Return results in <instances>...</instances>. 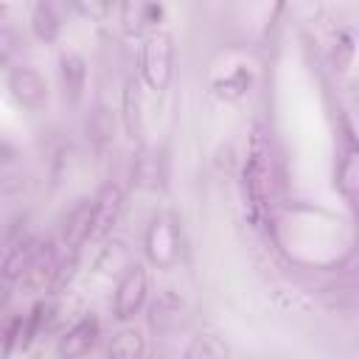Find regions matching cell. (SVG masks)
I'll return each instance as SVG.
<instances>
[{
	"instance_id": "obj_1",
	"label": "cell",
	"mask_w": 359,
	"mask_h": 359,
	"mask_svg": "<svg viewBox=\"0 0 359 359\" xmlns=\"http://www.w3.org/2000/svg\"><path fill=\"white\" fill-rule=\"evenodd\" d=\"M241 194L250 224L255 230L266 227L272 219V160H269V143L258 126L252 129L247 160L241 168Z\"/></svg>"
},
{
	"instance_id": "obj_2",
	"label": "cell",
	"mask_w": 359,
	"mask_h": 359,
	"mask_svg": "<svg viewBox=\"0 0 359 359\" xmlns=\"http://www.w3.org/2000/svg\"><path fill=\"white\" fill-rule=\"evenodd\" d=\"M174 76V36L168 31H151L137 48V79L146 90L163 93Z\"/></svg>"
},
{
	"instance_id": "obj_3",
	"label": "cell",
	"mask_w": 359,
	"mask_h": 359,
	"mask_svg": "<svg viewBox=\"0 0 359 359\" xmlns=\"http://www.w3.org/2000/svg\"><path fill=\"white\" fill-rule=\"evenodd\" d=\"M149 297V269L135 261L123 266V275L115 283V294H112V317L118 323H129L135 320V314L146 306Z\"/></svg>"
},
{
	"instance_id": "obj_4",
	"label": "cell",
	"mask_w": 359,
	"mask_h": 359,
	"mask_svg": "<svg viewBox=\"0 0 359 359\" xmlns=\"http://www.w3.org/2000/svg\"><path fill=\"white\" fill-rule=\"evenodd\" d=\"M143 252L151 266L157 269H174L180 261V233L171 216H154L143 236Z\"/></svg>"
},
{
	"instance_id": "obj_5",
	"label": "cell",
	"mask_w": 359,
	"mask_h": 359,
	"mask_svg": "<svg viewBox=\"0 0 359 359\" xmlns=\"http://www.w3.org/2000/svg\"><path fill=\"white\" fill-rule=\"evenodd\" d=\"M6 90L25 112H42L48 107V81L28 65H14L6 73Z\"/></svg>"
},
{
	"instance_id": "obj_6",
	"label": "cell",
	"mask_w": 359,
	"mask_h": 359,
	"mask_svg": "<svg viewBox=\"0 0 359 359\" xmlns=\"http://www.w3.org/2000/svg\"><path fill=\"white\" fill-rule=\"evenodd\" d=\"M123 210V188L118 182H104L93 196V241H101L112 233Z\"/></svg>"
},
{
	"instance_id": "obj_7",
	"label": "cell",
	"mask_w": 359,
	"mask_h": 359,
	"mask_svg": "<svg viewBox=\"0 0 359 359\" xmlns=\"http://www.w3.org/2000/svg\"><path fill=\"white\" fill-rule=\"evenodd\" d=\"M73 0H36L31 8V31L39 42H56L67 25Z\"/></svg>"
},
{
	"instance_id": "obj_8",
	"label": "cell",
	"mask_w": 359,
	"mask_h": 359,
	"mask_svg": "<svg viewBox=\"0 0 359 359\" xmlns=\"http://www.w3.org/2000/svg\"><path fill=\"white\" fill-rule=\"evenodd\" d=\"M98 337H101V323L95 314H84L81 320H76L56 342V353L62 359H79V356H87L95 351L98 345Z\"/></svg>"
},
{
	"instance_id": "obj_9",
	"label": "cell",
	"mask_w": 359,
	"mask_h": 359,
	"mask_svg": "<svg viewBox=\"0 0 359 359\" xmlns=\"http://www.w3.org/2000/svg\"><path fill=\"white\" fill-rule=\"evenodd\" d=\"M163 3L160 0H121V22L129 36H146L160 31L163 22Z\"/></svg>"
},
{
	"instance_id": "obj_10",
	"label": "cell",
	"mask_w": 359,
	"mask_h": 359,
	"mask_svg": "<svg viewBox=\"0 0 359 359\" xmlns=\"http://www.w3.org/2000/svg\"><path fill=\"white\" fill-rule=\"evenodd\" d=\"M56 73H59V87H62V98L65 104H79L84 90H87V62L81 53L76 50H62L59 62H56Z\"/></svg>"
},
{
	"instance_id": "obj_11",
	"label": "cell",
	"mask_w": 359,
	"mask_h": 359,
	"mask_svg": "<svg viewBox=\"0 0 359 359\" xmlns=\"http://www.w3.org/2000/svg\"><path fill=\"white\" fill-rule=\"evenodd\" d=\"M62 238L70 252H79L87 241H93V199H81L73 205V210H67Z\"/></svg>"
},
{
	"instance_id": "obj_12",
	"label": "cell",
	"mask_w": 359,
	"mask_h": 359,
	"mask_svg": "<svg viewBox=\"0 0 359 359\" xmlns=\"http://www.w3.org/2000/svg\"><path fill=\"white\" fill-rule=\"evenodd\" d=\"M121 121H123V129L132 140H140L143 137V81L129 76L123 81V93H121Z\"/></svg>"
},
{
	"instance_id": "obj_13",
	"label": "cell",
	"mask_w": 359,
	"mask_h": 359,
	"mask_svg": "<svg viewBox=\"0 0 359 359\" xmlns=\"http://www.w3.org/2000/svg\"><path fill=\"white\" fill-rule=\"evenodd\" d=\"M39 250H42V238H20L17 244H11L3 261V283H20Z\"/></svg>"
},
{
	"instance_id": "obj_14",
	"label": "cell",
	"mask_w": 359,
	"mask_h": 359,
	"mask_svg": "<svg viewBox=\"0 0 359 359\" xmlns=\"http://www.w3.org/2000/svg\"><path fill=\"white\" fill-rule=\"evenodd\" d=\"M143 353H146L143 331L135 325H126V323L107 342V356H112V359H140Z\"/></svg>"
},
{
	"instance_id": "obj_15",
	"label": "cell",
	"mask_w": 359,
	"mask_h": 359,
	"mask_svg": "<svg viewBox=\"0 0 359 359\" xmlns=\"http://www.w3.org/2000/svg\"><path fill=\"white\" fill-rule=\"evenodd\" d=\"M337 185H339L345 199L359 205V143L345 149L339 168H337Z\"/></svg>"
},
{
	"instance_id": "obj_16",
	"label": "cell",
	"mask_w": 359,
	"mask_h": 359,
	"mask_svg": "<svg viewBox=\"0 0 359 359\" xmlns=\"http://www.w3.org/2000/svg\"><path fill=\"white\" fill-rule=\"evenodd\" d=\"M250 84H252V73L247 67H233L222 79H213V90L224 101H238L241 95H247Z\"/></svg>"
},
{
	"instance_id": "obj_17",
	"label": "cell",
	"mask_w": 359,
	"mask_h": 359,
	"mask_svg": "<svg viewBox=\"0 0 359 359\" xmlns=\"http://www.w3.org/2000/svg\"><path fill=\"white\" fill-rule=\"evenodd\" d=\"M356 56V45H353V36L345 31V28H337L328 39V62L334 70H345Z\"/></svg>"
},
{
	"instance_id": "obj_18",
	"label": "cell",
	"mask_w": 359,
	"mask_h": 359,
	"mask_svg": "<svg viewBox=\"0 0 359 359\" xmlns=\"http://www.w3.org/2000/svg\"><path fill=\"white\" fill-rule=\"evenodd\" d=\"M182 353H185V359H224V356H230V348L213 334H199L191 339V345Z\"/></svg>"
},
{
	"instance_id": "obj_19",
	"label": "cell",
	"mask_w": 359,
	"mask_h": 359,
	"mask_svg": "<svg viewBox=\"0 0 359 359\" xmlns=\"http://www.w3.org/2000/svg\"><path fill=\"white\" fill-rule=\"evenodd\" d=\"M112 6H115L112 0H73V8H76L81 17L93 20V22H104V20L109 17Z\"/></svg>"
},
{
	"instance_id": "obj_20",
	"label": "cell",
	"mask_w": 359,
	"mask_h": 359,
	"mask_svg": "<svg viewBox=\"0 0 359 359\" xmlns=\"http://www.w3.org/2000/svg\"><path fill=\"white\" fill-rule=\"evenodd\" d=\"M22 325H25V314H14L6 320L3 325V356H8L14 351V345H22Z\"/></svg>"
},
{
	"instance_id": "obj_21",
	"label": "cell",
	"mask_w": 359,
	"mask_h": 359,
	"mask_svg": "<svg viewBox=\"0 0 359 359\" xmlns=\"http://www.w3.org/2000/svg\"><path fill=\"white\" fill-rule=\"evenodd\" d=\"M112 3H115V6H121V0H112Z\"/></svg>"
}]
</instances>
